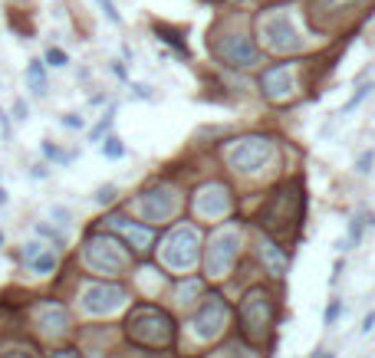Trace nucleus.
I'll use <instances>...</instances> for the list:
<instances>
[{"mask_svg":"<svg viewBox=\"0 0 375 358\" xmlns=\"http://www.w3.org/2000/svg\"><path fill=\"white\" fill-rule=\"evenodd\" d=\"M267 40H270L273 49H300V43H303L297 27H293V20L286 14L267 20Z\"/></svg>","mask_w":375,"mask_h":358,"instance_id":"nucleus-1","label":"nucleus"},{"mask_svg":"<svg viewBox=\"0 0 375 358\" xmlns=\"http://www.w3.org/2000/svg\"><path fill=\"white\" fill-rule=\"evenodd\" d=\"M221 53H224L227 63H234V66H254L260 60V49L254 46L250 36H237V40H227L221 46Z\"/></svg>","mask_w":375,"mask_h":358,"instance_id":"nucleus-2","label":"nucleus"},{"mask_svg":"<svg viewBox=\"0 0 375 358\" xmlns=\"http://www.w3.org/2000/svg\"><path fill=\"white\" fill-rule=\"evenodd\" d=\"M27 79H30V89L33 96H46V76H43V63L33 60L30 66H27Z\"/></svg>","mask_w":375,"mask_h":358,"instance_id":"nucleus-3","label":"nucleus"},{"mask_svg":"<svg viewBox=\"0 0 375 358\" xmlns=\"http://www.w3.org/2000/svg\"><path fill=\"white\" fill-rule=\"evenodd\" d=\"M30 267H33V273H50V269L56 267V256H53V254H40V256L33 254L30 256Z\"/></svg>","mask_w":375,"mask_h":358,"instance_id":"nucleus-4","label":"nucleus"},{"mask_svg":"<svg viewBox=\"0 0 375 358\" xmlns=\"http://www.w3.org/2000/svg\"><path fill=\"white\" fill-rule=\"evenodd\" d=\"M372 89H375L372 82H365V86H359V92H356V96H352V99H349V102L343 105V115H349L352 109H359V105L365 102V96H369V92H372Z\"/></svg>","mask_w":375,"mask_h":358,"instance_id":"nucleus-5","label":"nucleus"},{"mask_svg":"<svg viewBox=\"0 0 375 358\" xmlns=\"http://www.w3.org/2000/svg\"><path fill=\"white\" fill-rule=\"evenodd\" d=\"M103 151H105V158H122L125 155V145H122V138H105V145H103Z\"/></svg>","mask_w":375,"mask_h":358,"instance_id":"nucleus-6","label":"nucleus"},{"mask_svg":"<svg viewBox=\"0 0 375 358\" xmlns=\"http://www.w3.org/2000/svg\"><path fill=\"white\" fill-rule=\"evenodd\" d=\"M359 240H362V221H352V224H349V237L343 240V250H349V247H356Z\"/></svg>","mask_w":375,"mask_h":358,"instance_id":"nucleus-7","label":"nucleus"},{"mask_svg":"<svg viewBox=\"0 0 375 358\" xmlns=\"http://www.w3.org/2000/svg\"><path fill=\"white\" fill-rule=\"evenodd\" d=\"M66 63H69V56H66L63 49H56V46L46 49V66H66Z\"/></svg>","mask_w":375,"mask_h":358,"instance_id":"nucleus-8","label":"nucleus"},{"mask_svg":"<svg viewBox=\"0 0 375 358\" xmlns=\"http://www.w3.org/2000/svg\"><path fill=\"white\" fill-rule=\"evenodd\" d=\"M96 3L103 7V14L109 16L112 23H122V16H119V10H116V3H112V0H96Z\"/></svg>","mask_w":375,"mask_h":358,"instance_id":"nucleus-9","label":"nucleus"},{"mask_svg":"<svg viewBox=\"0 0 375 358\" xmlns=\"http://www.w3.org/2000/svg\"><path fill=\"white\" fill-rule=\"evenodd\" d=\"M43 155L46 158H53V161H63V164L69 161V155H63V151L56 148V145H50V142H43Z\"/></svg>","mask_w":375,"mask_h":358,"instance_id":"nucleus-10","label":"nucleus"},{"mask_svg":"<svg viewBox=\"0 0 375 358\" xmlns=\"http://www.w3.org/2000/svg\"><path fill=\"white\" fill-rule=\"evenodd\" d=\"M109 122H112V109H109V112L103 115V122H99V125L92 128V142H99V138H103V132L109 128Z\"/></svg>","mask_w":375,"mask_h":358,"instance_id":"nucleus-11","label":"nucleus"},{"mask_svg":"<svg viewBox=\"0 0 375 358\" xmlns=\"http://www.w3.org/2000/svg\"><path fill=\"white\" fill-rule=\"evenodd\" d=\"M112 197H116V184H103L99 194H96V201H99V204H109Z\"/></svg>","mask_w":375,"mask_h":358,"instance_id":"nucleus-12","label":"nucleus"},{"mask_svg":"<svg viewBox=\"0 0 375 358\" xmlns=\"http://www.w3.org/2000/svg\"><path fill=\"white\" fill-rule=\"evenodd\" d=\"M339 309H343V306H339V299H336V302H330V309H326V315H323V322H326V326H332V322L339 319Z\"/></svg>","mask_w":375,"mask_h":358,"instance_id":"nucleus-13","label":"nucleus"},{"mask_svg":"<svg viewBox=\"0 0 375 358\" xmlns=\"http://www.w3.org/2000/svg\"><path fill=\"white\" fill-rule=\"evenodd\" d=\"M63 125H69V128H83V119H79V115H63Z\"/></svg>","mask_w":375,"mask_h":358,"instance_id":"nucleus-14","label":"nucleus"},{"mask_svg":"<svg viewBox=\"0 0 375 358\" xmlns=\"http://www.w3.org/2000/svg\"><path fill=\"white\" fill-rule=\"evenodd\" d=\"M369 164H372V151H365V155L359 158V171H362V175L369 171Z\"/></svg>","mask_w":375,"mask_h":358,"instance_id":"nucleus-15","label":"nucleus"},{"mask_svg":"<svg viewBox=\"0 0 375 358\" xmlns=\"http://www.w3.org/2000/svg\"><path fill=\"white\" fill-rule=\"evenodd\" d=\"M372 326H375V313H369L365 315V322H362V332H372Z\"/></svg>","mask_w":375,"mask_h":358,"instance_id":"nucleus-16","label":"nucleus"},{"mask_svg":"<svg viewBox=\"0 0 375 358\" xmlns=\"http://www.w3.org/2000/svg\"><path fill=\"white\" fill-rule=\"evenodd\" d=\"M14 112H17V119H20V122L27 119V105H23V102H17V105H14Z\"/></svg>","mask_w":375,"mask_h":358,"instance_id":"nucleus-17","label":"nucleus"},{"mask_svg":"<svg viewBox=\"0 0 375 358\" xmlns=\"http://www.w3.org/2000/svg\"><path fill=\"white\" fill-rule=\"evenodd\" d=\"M112 73L119 76V79H125V66H122V63H112Z\"/></svg>","mask_w":375,"mask_h":358,"instance_id":"nucleus-18","label":"nucleus"},{"mask_svg":"<svg viewBox=\"0 0 375 358\" xmlns=\"http://www.w3.org/2000/svg\"><path fill=\"white\" fill-rule=\"evenodd\" d=\"M30 175H33V178H46V168H43V164H36V168H33Z\"/></svg>","mask_w":375,"mask_h":358,"instance_id":"nucleus-19","label":"nucleus"},{"mask_svg":"<svg viewBox=\"0 0 375 358\" xmlns=\"http://www.w3.org/2000/svg\"><path fill=\"white\" fill-rule=\"evenodd\" d=\"M3 201H7V191H3V188H0V204H3Z\"/></svg>","mask_w":375,"mask_h":358,"instance_id":"nucleus-20","label":"nucleus"},{"mask_svg":"<svg viewBox=\"0 0 375 358\" xmlns=\"http://www.w3.org/2000/svg\"><path fill=\"white\" fill-rule=\"evenodd\" d=\"M319 358H336V355H319Z\"/></svg>","mask_w":375,"mask_h":358,"instance_id":"nucleus-21","label":"nucleus"},{"mask_svg":"<svg viewBox=\"0 0 375 358\" xmlns=\"http://www.w3.org/2000/svg\"><path fill=\"white\" fill-rule=\"evenodd\" d=\"M0 240H3V237H0Z\"/></svg>","mask_w":375,"mask_h":358,"instance_id":"nucleus-22","label":"nucleus"}]
</instances>
